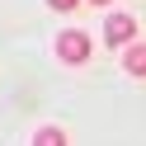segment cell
<instances>
[{"mask_svg": "<svg viewBox=\"0 0 146 146\" xmlns=\"http://www.w3.org/2000/svg\"><path fill=\"white\" fill-rule=\"evenodd\" d=\"M123 71L127 76H146V42H132L123 52Z\"/></svg>", "mask_w": 146, "mask_h": 146, "instance_id": "obj_3", "label": "cell"}, {"mask_svg": "<svg viewBox=\"0 0 146 146\" xmlns=\"http://www.w3.org/2000/svg\"><path fill=\"white\" fill-rule=\"evenodd\" d=\"M57 57L66 61V66H85V61H90V38L80 29H66L57 38Z\"/></svg>", "mask_w": 146, "mask_h": 146, "instance_id": "obj_1", "label": "cell"}, {"mask_svg": "<svg viewBox=\"0 0 146 146\" xmlns=\"http://www.w3.org/2000/svg\"><path fill=\"white\" fill-rule=\"evenodd\" d=\"M132 38H137V19L132 14H108L104 19V42L108 47H132Z\"/></svg>", "mask_w": 146, "mask_h": 146, "instance_id": "obj_2", "label": "cell"}, {"mask_svg": "<svg viewBox=\"0 0 146 146\" xmlns=\"http://www.w3.org/2000/svg\"><path fill=\"white\" fill-rule=\"evenodd\" d=\"M33 146H71V137L61 132V127H38V132H33Z\"/></svg>", "mask_w": 146, "mask_h": 146, "instance_id": "obj_4", "label": "cell"}, {"mask_svg": "<svg viewBox=\"0 0 146 146\" xmlns=\"http://www.w3.org/2000/svg\"><path fill=\"white\" fill-rule=\"evenodd\" d=\"M47 5H52V10H66V14H71V10L80 5V0H47Z\"/></svg>", "mask_w": 146, "mask_h": 146, "instance_id": "obj_5", "label": "cell"}, {"mask_svg": "<svg viewBox=\"0 0 146 146\" xmlns=\"http://www.w3.org/2000/svg\"><path fill=\"white\" fill-rule=\"evenodd\" d=\"M90 5H99V10H104V5H113V0H90Z\"/></svg>", "mask_w": 146, "mask_h": 146, "instance_id": "obj_6", "label": "cell"}]
</instances>
